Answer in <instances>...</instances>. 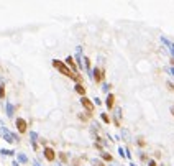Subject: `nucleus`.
Masks as SVG:
<instances>
[{
  "label": "nucleus",
  "instance_id": "obj_3",
  "mask_svg": "<svg viewBox=\"0 0 174 166\" xmlns=\"http://www.w3.org/2000/svg\"><path fill=\"white\" fill-rule=\"evenodd\" d=\"M16 128H18L20 133H25L28 130V123H26L25 118H16Z\"/></svg>",
  "mask_w": 174,
  "mask_h": 166
},
{
  "label": "nucleus",
  "instance_id": "obj_6",
  "mask_svg": "<svg viewBox=\"0 0 174 166\" xmlns=\"http://www.w3.org/2000/svg\"><path fill=\"white\" fill-rule=\"evenodd\" d=\"M66 62H68V66H69V69L71 71H72V73L74 74H77V66H76V62H74V59H72V58H68V59H66Z\"/></svg>",
  "mask_w": 174,
  "mask_h": 166
},
{
  "label": "nucleus",
  "instance_id": "obj_4",
  "mask_svg": "<svg viewBox=\"0 0 174 166\" xmlns=\"http://www.w3.org/2000/svg\"><path fill=\"white\" fill-rule=\"evenodd\" d=\"M44 158H46L48 161H53V160L56 158V151L53 150V148L46 146V148H44Z\"/></svg>",
  "mask_w": 174,
  "mask_h": 166
},
{
  "label": "nucleus",
  "instance_id": "obj_12",
  "mask_svg": "<svg viewBox=\"0 0 174 166\" xmlns=\"http://www.w3.org/2000/svg\"><path fill=\"white\" fill-rule=\"evenodd\" d=\"M171 112H172V115H174V107H172V110H171Z\"/></svg>",
  "mask_w": 174,
  "mask_h": 166
},
{
  "label": "nucleus",
  "instance_id": "obj_10",
  "mask_svg": "<svg viewBox=\"0 0 174 166\" xmlns=\"http://www.w3.org/2000/svg\"><path fill=\"white\" fill-rule=\"evenodd\" d=\"M3 96H5V87L0 86V97H3Z\"/></svg>",
  "mask_w": 174,
  "mask_h": 166
},
{
  "label": "nucleus",
  "instance_id": "obj_9",
  "mask_svg": "<svg viewBox=\"0 0 174 166\" xmlns=\"http://www.w3.org/2000/svg\"><path fill=\"white\" fill-rule=\"evenodd\" d=\"M102 158H104L105 161H112V156L110 155H102Z\"/></svg>",
  "mask_w": 174,
  "mask_h": 166
},
{
  "label": "nucleus",
  "instance_id": "obj_8",
  "mask_svg": "<svg viewBox=\"0 0 174 166\" xmlns=\"http://www.w3.org/2000/svg\"><path fill=\"white\" fill-rule=\"evenodd\" d=\"M76 91H77V94H81L82 97H86V89H84L82 84H76Z\"/></svg>",
  "mask_w": 174,
  "mask_h": 166
},
{
  "label": "nucleus",
  "instance_id": "obj_11",
  "mask_svg": "<svg viewBox=\"0 0 174 166\" xmlns=\"http://www.w3.org/2000/svg\"><path fill=\"white\" fill-rule=\"evenodd\" d=\"M102 120H104V122H107V123H109V122H110V118H109V115H105V114H104V115H102Z\"/></svg>",
  "mask_w": 174,
  "mask_h": 166
},
{
  "label": "nucleus",
  "instance_id": "obj_1",
  "mask_svg": "<svg viewBox=\"0 0 174 166\" xmlns=\"http://www.w3.org/2000/svg\"><path fill=\"white\" fill-rule=\"evenodd\" d=\"M53 66H54V68H56L57 71H59V73H61L62 76H66V77H71V79L74 77V73H72V71H71V69H69V68H68V66H66L62 61L54 59V61H53Z\"/></svg>",
  "mask_w": 174,
  "mask_h": 166
},
{
  "label": "nucleus",
  "instance_id": "obj_7",
  "mask_svg": "<svg viewBox=\"0 0 174 166\" xmlns=\"http://www.w3.org/2000/svg\"><path fill=\"white\" fill-rule=\"evenodd\" d=\"M113 105H115V96H113V94H109V97H107V107L112 110Z\"/></svg>",
  "mask_w": 174,
  "mask_h": 166
},
{
  "label": "nucleus",
  "instance_id": "obj_2",
  "mask_svg": "<svg viewBox=\"0 0 174 166\" xmlns=\"http://www.w3.org/2000/svg\"><path fill=\"white\" fill-rule=\"evenodd\" d=\"M81 104H82V107H84V109H86V110L89 112V115H92V112H94V104H92L90 100H89L87 97H82Z\"/></svg>",
  "mask_w": 174,
  "mask_h": 166
},
{
  "label": "nucleus",
  "instance_id": "obj_5",
  "mask_svg": "<svg viewBox=\"0 0 174 166\" xmlns=\"http://www.w3.org/2000/svg\"><path fill=\"white\" fill-rule=\"evenodd\" d=\"M94 73H95V76H94V77H95V82H97V84H100L102 81H104V77H105V71L97 68L95 71H94Z\"/></svg>",
  "mask_w": 174,
  "mask_h": 166
}]
</instances>
